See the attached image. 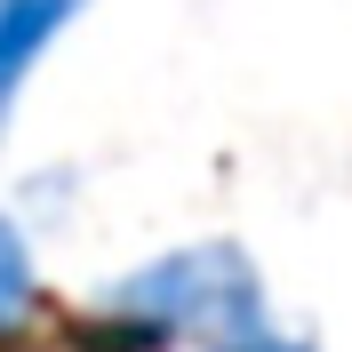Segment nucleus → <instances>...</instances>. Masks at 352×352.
Returning a JSON list of instances; mask_svg holds the SVG:
<instances>
[{
  "mask_svg": "<svg viewBox=\"0 0 352 352\" xmlns=\"http://www.w3.org/2000/svg\"><path fill=\"white\" fill-rule=\"evenodd\" d=\"M200 352H320V344H312V336H296L272 305H256V312H241V320H224Z\"/></svg>",
  "mask_w": 352,
  "mask_h": 352,
  "instance_id": "nucleus-4",
  "label": "nucleus"
},
{
  "mask_svg": "<svg viewBox=\"0 0 352 352\" xmlns=\"http://www.w3.org/2000/svg\"><path fill=\"white\" fill-rule=\"evenodd\" d=\"M104 305L160 329V336H176V344H208L224 320H241V312L272 305V296H264V272L248 264L241 241H184L168 256L120 272L104 288Z\"/></svg>",
  "mask_w": 352,
  "mask_h": 352,
  "instance_id": "nucleus-1",
  "label": "nucleus"
},
{
  "mask_svg": "<svg viewBox=\"0 0 352 352\" xmlns=\"http://www.w3.org/2000/svg\"><path fill=\"white\" fill-rule=\"evenodd\" d=\"M80 8H88V0H0V129H8L24 80H32L41 56L72 32Z\"/></svg>",
  "mask_w": 352,
  "mask_h": 352,
  "instance_id": "nucleus-2",
  "label": "nucleus"
},
{
  "mask_svg": "<svg viewBox=\"0 0 352 352\" xmlns=\"http://www.w3.org/2000/svg\"><path fill=\"white\" fill-rule=\"evenodd\" d=\"M41 320V264H32V232L0 208V352L24 344Z\"/></svg>",
  "mask_w": 352,
  "mask_h": 352,
  "instance_id": "nucleus-3",
  "label": "nucleus"
}]
</instances>
